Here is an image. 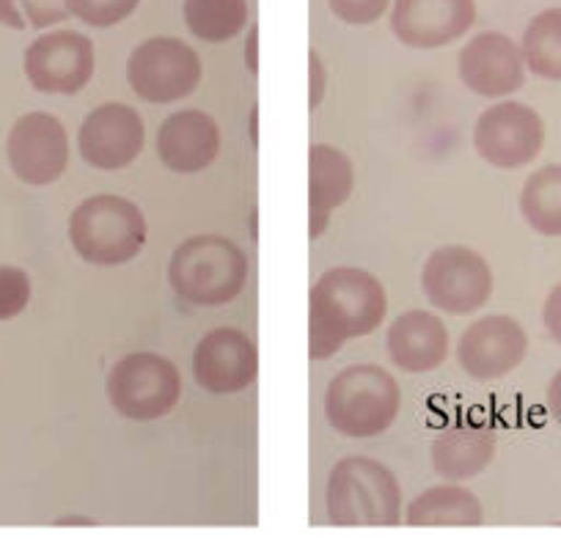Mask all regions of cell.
<instances>
[{
    "instance_id": "1",
    "label": "cell",
    "mask_w": 561,
    "mask_h": 539,
    "mask_svg": "<svg viewBox=\"0 0 561 539\" xmlns=\"http://www.w3.org/2000/svg\"><path fill=\"white\" fill-rule=\"evenodd\" d=\"M388 311L386 287L360 267H333L317 278L309 295V355L325 360L344 342L369 336Z\"/></svg>"
},
{
    "instance_id": "2",
    "label": "cell",
    "mask_w": 561,
    "mask_h": 539,
    "mask_svg": "<svg viewBox=\"0 0 561 539\" xmlns=\"http://www.w3.org/2000/svg\"><path fill=\"white\" fill-rule=\"evenodd\" d=\"M171 289L193 306H226L248 284V256L234 240L196 234L182 242L169 262Z\"/></svg>"
},
{
    "instance_id": "3",
    "label": "cell",
    "mask_w": 561,
    "mask_h": 539,
    "mask_svg": "<svg viewBox=\"0 0 561 539\" xmlns=\"http://www.w3.org/2000/svg\"><path fill=\"white\" fill-rule=\"evenodd\" d=\"M147 218L135 202L113 193L91 196L69 218V240L83 262L96 267L127 264L147 245Z\"/></svg>"
},
{
    "instance_id": "4",
    "label": "cell",
    "mask_w": 561,
    "mask_h": 539,
    "mask_svg": "<svg viewBox=\"0 0 561 539\" xmlns=\"http://www.w3.org/2000/svg\"><path fill=\"white\" fill-rule=\"evenodd\" d=\"M333 526H399L402 488L391 468L371 457H344L333 466L325 490Z\"/></svg>"
},
{
    "instance_id": "5",
    "label": "cell",
    "mask_w": 561,
    "mask_h": 539,
    "mask_svg": "<svg viewBox=\"0 0 561 539\" xmlns=\"http://www.w3.org/2000/svg\"><path fill=\"white\" fill-rule=\"evenodd\" d=\"M402 408L399 382L382 366L342 369L325 391L328 424L347 438H377L397 422Z\"/></svg>"
},
{
    "instance_id": "6",
    "label": "cell",
    "mask_w": 561,
    "mask_h": 539,
    "mask_svg": "<svg viewBox=\"0 0 561 539\" xmlns=\"http://www.w3.org/2000/svg\"><path fill=\"white\" fill-rule=\"evenodd\" d=\"M105 388L118 416L129 422H158L180 402L182 377L163 355L133 353L113 364Z\"/></svg>"
},
{
    "instance_id": "7",
    "label": "cell",
    "mask_w": 561,
    "mask_h": 539,
    "mask_svg": "<svg viewBox=\"0 0 561 539\" xmlns=\"http://www.w3.org/2000/svg\"><path fill=\"white\" fill-rule=\"evenodd\" d=\"M129 89L144 102L171 105L202 83V58L187 42L176 36H154L140 42L127 61Z\"/></svg>"
},
{
    "instance_id": "8",
    "label": "cell",
    "mask_w": 561,
    "mask_h": 539,
    "mask_svg": "<svg viewBox=\"0 0 561 539\" xmlns=\"http://www.w3.org/2000/svg\"><path fill=\"white\" fill-rule=\"evenodd\" d=\"M424 298L446 314H473L493 295V270L488 259L466 245L438 248L421 270Z\"/></svg>"
},
{
    "instance_id": "9",
    "label": "cell",
    "mask_w": 561,
    "mask_h": 539,
    "mask_svg": "<svg viewBox=\"0 0 561 539\" xmlns=\"http://www.w3.org/2000/svg\"><path fill=\"white\" fill-rule=\"evenodd\" d=\"M542 118L534 107L520 102H499L473 124V149L493 169H523L542 152Z\"/></svg>"
},
{
    "instance_id": "10",
    "label": "cell",
    "mask_w": 561,
    "mask_h": 539,
    "mask_svg": "<svg viewBox=\"0 0 561 539\" xmlns=\"http://www.w3.org/2000/svg\"><path fill=\"white\" fill-rule=\"evenodd\" d=\"M94 42L78 31L42 34L25 50V78L39 94L72 96L94 78Z\"/></svg>"
},
{
    "instance_id": "11",
    "label": "cell",
    "mask_w": 561,
    "mask_h": 539,
    "mask_svg": "<svg viewBox=\"0 0 561 539\" xmlns=\"http://www.w3.org/2000/svg\"><path fill=\"white\" fill-rule=\"evenodd\" d=\"M9 165L14 176L31 187L61 180L69 165V138L53 113H25L9 129Z\"/></svg>"
},
{
    "instance_id": "12",
    "label": "cell",
    "mask_w": 561,
    "mask_h": 539,
    "mask_svg": "<svg viewBox=\"0 0 561 539\" xmlns=\"http://www.w3.org/2000/svg\"><path fill=\"white\" fill-rule=\"evenodd\" d=\"M147 127L135 107L107 102L94 107L78 129L80 158L96 171H122L144 152Z\"/></svg>"
},
{
    "instance_id": "13",
    "label": "cell",
    "mask_w": 561,
    "mask_h": 539,
    "mask_svg": "<svg viewBox=\"0 0 561 539\" xmlns=\"http://www.w3.org/2000/svg\"><path fill=\"white\" fill-rule=\"evenodd\" d=\"M528 353L520 322L506 314H488L471 322L457 344V360L473 380H499L515 371Z\"/></svg>"
},
{
    "instance_id": "14",
    "label": "cell",
    "mask_w": 561,
    "mask_h": 539,
    "mask_svg": "<svg viewBox=\"0 0 561 539\" xmlns=\"http://www.w3.org/2000/svg\"><path fill=\"white\" fill-rule=\"evenodd\" d=\"M477 23V0H393L391 34L413 50H435Z\"/></svg>"
},
{
    "instance_id": "15",
    "label": "cell",
    "mask_w": 561,
    "mask_h": 539,
    "mask_svg": "<svg viewBox=\"0 0 561 539\" xmlns=\"http://www.w3.org/2000/svg\"><path fill=\"white\" fill-rule=\"evenodd\" d=\"M460 80L479 96L501 100L515 94L526 83V58L523 50L499 31L477 34L457 58Z\"/></svg>"
},
{
    "instance_id": "16",
    "label": "cell",
    "mask_w": 561,
    "mask_h": 539,
    "mask_svg": "<svg viewBox=\"0 0 561 539\" xmlns=\"http://www.w3.org/2000/svg\"><path fill=\"white\" fill-rule=\"evenodd\" d=\"M259 375L256 344L237 328H215L193 353V377L209 393H240Z\"/></svg>"
},
{
    "instance_id": "17",
    "label": "cell",
    "mask_w": 561,
    "mask_h": 539,
    "mask_svg": "<svg viewBox=\"0 0 561 539\" xmlns=\"http://www.w3.org/2000/svg\"><path fill=\"white\" fill-rule=\"evenodd\" d=\"M158 154L174 174H198L220 154V127L204 111H176L160 124Z\"/></svg>"
},
{
    "instance_id": "18",
    "label": "cell",
    "mask_w": 561,
    "mask_h": 539,
    "mask_svg": "<svg viewBox=\"0 0 561 539\" xmlns=\"http://www.w3.org/2000/svg\"><path fill=\"white\" fill-rule=\"evenodd\" d=\"M386 353L397 369L410 375L435 371L449 355V331L433 311H404L388 328Z\"/></svg>"
},
{
    "instance_id": "19",
    "label": "cell",
    "mask_w": 561,
    "mask_h": 539,
    "mask_svg": "<svg viewBox=\"0 0 561 539\" xmlns=\"http://www.w3.org/2000/svg\"><path fill=\"white\" fill-rule=\"evenodd\" d=\"M353 160L331 144H314L309 152V234L322 237L336 213L353 196Z\"/></svg>"
},
{
    "instance_id": "20",
    "label": "cell",
    "mask_w": 561,
    "mask_h": 539,
    "mask_svg": "<svg viewBox=\"0 0 561 539\" xmlns=\"http://www.w3.org/2000/svg\"><path fill=\"white\" fill-rule=\"evenodd\" d=\"M495 429L484 422L462 418L446 427L430 449V462L435 473L449 482H466L479 477L493 462Z\"/></svg>"
},
{
    "instance_id": "21",
    "label": "cell",
    "mask_w": 561,
    "mask_h": 539,
    "mask_svg": "<svg viewBox=\"0 0 561 539\" xmlns=\"http://www.w3.org/2000/svg\"><path fill=\"white\" fill-rule=\"evenodd\" d=\"M484 509L477 495L457 484L430 488L408 506V526H482Z\"/></svg>"
},
{
    "instance_id": "22",
    "label": "cell",
    "mask_w": 561,
    "mask_h": 539,
    "mask_svg": "<svg viewBox=\"0 0 561 539\" xmlns=\"http://www.w3.org/2000/svg\"><path fill=\"white\" fill-rule=\"evenodd\" d=\"M185 25L196 39L220 45L248 25V0H185Z\"/></svg>"
},
{
    "instance_id": "23",
    "label": "cell",
    "mask_w": 561,
    "mask_h": 539,
    "mask_svg": "<svg viewBox=\"0 0 561 539\" xmlns=\"http://www.w3.org/2000/svg\"><path fill=\"white\" fill-rule=\"evenodd\" d=\"M520 213L537 234L561 237V165L534 171L520 191Z\"/></svg>"
},
{
    "instance_id": "24",
    "label": "cell",
    "mask_w": 561,
    "mask_h": 539,
    "mask_svg": "<svg viewBox=\"0 0 561 539\" xmlns=\"http://www.w3.org/2000/svg\"><path fill=\"white\" fill-rule=\"evenodd\" d=\"M526 67L542 80H561V9L539 12L523 34Z\"/></svg>"
},
{
    "instance_id": "25",
    "label": "cell",
    "mask_w": 561,
    "mask_h": 539,
    "mask_svg": "<svg viewBox=\"0 0 561 539\" xmlns=\"http://www.w3.org/2000/svg\"><path fill=\"white\" fill-rule=\"evenodd\" d=\"M64 3L69 18H78L91 28H113L138 9L140 0H64Z\"/></svg>"
},
{
    "instance_id": "26",
    "label": "cell",
    "mask_w": 561,
    "mask_h": 539,
    "mask_svg": "<svg viewBox=\"0 0 561 539\" xmlns=\"http://www.w3.org/2000/svg\"><path fill=\"white\" fill-rule=\"evenodd\" d=\"M31 303V278L25 270L0 264V322H9Z\"/></svg>"
},
{
    "instance_id": "27",
    "label": "cell",
    "mask_w": 561,
    "mask_h": 539,
    "mask_svg": "<svg viewBox=\"0 0 561 539\" xmlns=\"http://www.w3.org/2000/svg\"><path fill=\"white\" fill-rule=\"evenodd\" d=\"M391 7V0H328V9L347 25H371Z\"/></svg>"
},
{
    "instance_id": "28",
    "label": "cell",
    "mask_w": 561,
    "mask_h": 539,
    "mask_svg": "<svg viewBox=\"0 0 561 539\" xmlns=\"http://www.w3.org/2000/svg\"><path fill=\"white\" fill-rule=\"evenodd\" d=\"M18 7L23 9L25 20L36 31L50 28V25L64 23L69 18L64 0H18Z\"/></svg>"
},
{
    "instance_id": "29",
    "label": "cell",
    "mask_w": 561,
    "mask_h": 539,
    "mask_svg": "<svg viewBox=\"0 0 561 539\" xmlns=\"http://www.w3.org/2000/svg\"><path fill=\"white\" fill-rule=\"evenodd\" d=\"M309 69H311V85H309V105L311 111L322 105V96H325L328 89V72H325V64H322L320 53L311 50L309 53Z\"/></svg>"
},
{
    "instance_id": "30",
    "label": "cell",
    "mask_w": 561,
    "mask_h": 539,
    "mask_svg": "<svg viewBox=\"0 0 561 539\" xmlns=\"http://www.w3.org/2000/svg\"><path fill=\"white\" fill-rule=\"evenodd\" d=\"M542 322L545 328H548L550 336H553V342L561 344V284L550 289V295L545 298Z\"/></svg>"
},
{
    "instance_id": "31",
    "label": "cell",
    "mask_w": 561,
    "mask_h": 539,
    "mask_svg": "<svg viewBox=\"0 0 561 539\" xmlns=\"http://www.w3.org/2000/svg\"><path fill=\"white\" fill-rule=\"evenodd\" d=\"M0 25H7V28L14 31H23L28 25L23 9L18 7V0H0Z\"/></svg>"
},
{
    "instance_id": "32",
    "label": "cell",
    "mask_w": 561,
    "mask_h": 539,
    "mask_svg": "<svg viewBox=\"0 0 561 539\" xmlns=\"http://www.w3.org/2000/svg\"><path fill=\"white\" fill-rule=\"evenodd\" d=\"M548 408H550V413H553L556 422L561 424V371L553 377V380H550V386H548Z\"/></svg>"
},
{
    "instance_id": "33",
    "label": "cell",
    "mask_w": 561,
    "mask_h": 539,
    "mask_svg": "<svg viewBox=\"0 0 561 539\" xmlns=\"http://www.w3.org/2000/svg\"><path fill=\"white\" fill-rule=\"evenodd\" d=\"M256 34L259 28H251V36H248V67H251V72H256Z\"/></svg>"
}]
</instances>
